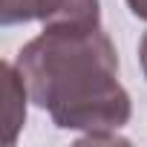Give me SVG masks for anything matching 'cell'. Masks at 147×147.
<instances>
[{
    "label": "cell",
    "instance_id": "obj_5",
    "mask_svg": "<svg viewBox=\"0 0 147 147\" xmlns=\"http://www.w3.org/2000/svg\"><path fill=\"white\" fill-rule=\"evenodd\" d=\"M138 58H141V69H144V78H147V32H144L141 43H138Z\"/></svg>",
    "mask_w": 147,
    "mask_h": 147
},
{
    "label": "cell",
    "instance_id": "obj_2",
    "mask_svg": "<svg viewBox=\"0 0 147 147\" xmlns=\"http://www.w3.org/2000/svg\"><path fill=\"white\" fill-rule=\"evenodd\" d=\"M98 0H0V23L15 26L29 20H43V26L58 23H98Z\"/></svg>",
    "mask_w": 147,
    "mask_h": 147
},
{
    "label": "cell",
    "instance_id": "obj_1",
    "mask_svg": "<svg viewBox=\"0 0 147 147\" xmlns=\"http://www.w3.org/2000/svg\"><path fill=\"white\" fill-rule=\"evenodd\" d=\"M29 98L61 130H84L90 141H115L133 104L118 84V55L101 23L46 26L18 52Z\"/></svg>",
    "mask_w": 147,
    "mask_h": 147
},
{
    "label": "cell",
    "instance_id": "obj_4",
    "mask_svg": "<svg viewBox=\"0 0 147 147\" xmlns=\"http://www.w3.org/2000/svg\"><path fill=\"white\" fill-rule=\"evenodd\" d=\"M127 6L138 20H147V0H127Z\"/></svg>",
    "mask_w": 147,
    "mask_h": 147
},
{
    "label": "cell",
    "instance_id": "obj_3",
    "mask_svg": "<svg viewBox=\"0 0 147 147\" xmlns=\"http://www.w3.org/2000/svg\"><path fill=\"white\" fill-rule=\"evenodd\" d=\"M0 72H3V92H6V144H15L18 138V130L26 118V84L20 78L18 66L12 63H3L0 66Z\"/></svg>",
    "mask_w": 147,
    "mask_h": 147
}]
</instances>
